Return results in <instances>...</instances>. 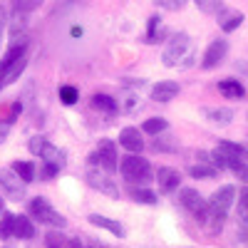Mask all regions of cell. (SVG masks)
Returning <instances> with one entry per match:
<instances>
[{
	"label": "cell",
	"instance_id": "1",
	"mask_svg": "<svg viewBox=\"0 0 248 248\" xmlns=\"http://www.w3.org/2000/svg\"><path fill=\"white\" fill-rule=\"evenodd\" d=\"M119 171L124 176V181H129L134 186H144V184H149L154 179L152 174V164L139 156V154H129V156H124L122 164H119Z\"/></svg>",
	"mask_w": 248,
	"mask_h": 248
},
{
	"label": "cell",
	"instance_id": "2",
	"mask_svg": "<svg viewBox=\"0 0 248 248\" xmlns=\"http://www.w3.org/2000/svg\"><path fill=\"white\" fill-rule=\"evenodd\" d=\"M233 201H236V189L233 186H221V189L211 196V201H209V218L214 221L216 231L221 229V223H223L226 214H229V209L233 206Z\"/></svg>",
	"mask_w": 248,
	"mask_h": 248
},
{
	"label": "cell",
	"instance_id": "3",
	"mask_svg": "<svg viewBox=\"0 0 248 248\" xmlns=\"http://www.w3.org/2000/svg\"><path fill=\"white\" fill-rule=\"evenodd\" d=\"M28 211H30V216H32L35 221L45 223V226H52V229H65V226H67L65 216H60L52 206H50V201L43 199V196H35V199L30 201V206H28Z\"/></svg>",
	"mask_w": 248,
	"mask_h": 248
},
{
	"label": "cell",
	"instance_id": "4",
	"mask_svg": "<svg viewBox=\"0 0 248 248\" xmlns=\"http://www.w3.org/2000/svg\"><path fill=\"white\" fill-rule=\"evenodd\" d=\"M90 161H92V164H99V167L105 169L107 174L117 171V164H119V159H117L114 141H112V139H102V141L97 144V149L90 154Z\"/></svg>",
	"mask_w": 248,
	"mask_h": 248
},
{
	"label": "cell",
	"instance_id": "5",
	"mask_svg": "<svg viewBox=\"0 0 248 248\" xmlns=\"http://www.w3.org/2000/svg\"><path fill=\"white\" fill-rule=\"evenodd\" d=\"M186 52H189V35L186 32H176L169 37L167 47H164V65H179V62L186 57Z\"/></svg>",
	"mask_w": 248,
	"mask_h": 248
},
{
	"label": "cell",
	"instance_id": "6",
	"mask_svg": "<svg viewBox=\"0 0 248 248\" xmlns=\"http://www.w3.org/2000/svg\"><path fill=\"white\" fill-rule=\"evenodd\" d=\"M25 181L20 179L13 169H0V191L10 201H23L25 199Z\"/></svg>",
	"mask_w": 248,
	"mask_h": 248
},
{
	"label": "cell",
	"instance_id": "7",
	"mask_svg": "<svg viewBox=\"0 0 248 248\" xmlns=\"http://www.w3.org/2000/svg\"><path fill=\"white\" fill-rule=\"evenodd\" d=\"M179 203L184 206L186 211H191L199 221H206V218H209V206H206V201L201 199V194H199L196 189H181Z\"/></svg>",
	"mask_w": 248,
	"mask_h": 248
},
{
	"label": "cell",
	"instance_id": "8",
	"mask_svg": "<svg viewBox=\"0 0 248 248\" xmlns=\"http://www.w3.org/2000/svg\"><path fill=\"white\" fill-rule=\"evenodd\" d=\"M226 52H229V43H226V40H214V43L209 45V50L203 52L201 67H203V70H214V67H218L221 62H223V57H226Z\"/></svg>",
	"mask_w": 248,
	"mask_h": 248
},
{
	"label": "cell",
	"instance_id": "9",
	"mask_svg": "<svg viewBox=\"0 0 248 248\" xmlns=\"http://www.w3.org/2000/svg\"><path fill=\"white\" fill-rule=\"evenodd\" d=\"M87 184L92 186V189H97V191H102V194H107V196H112V199H117L119 196V189H117V184L109 179V174L107 171H87Z\"/></svg>",
	"mask_w": 248,
	"mask_h": 248
},
{
	"label": "cell",
	"instance_id": "10",
	"mask_svg": "<svg viewBox=\"0 0 248 248\" xmlns=\"http://www.w3.org/2000/svg\"><path fill=\"white\" fill-rule=\"evenodd\" d=\"M37 156L45 161V171H47V176H55V174L60 171V167H62V154H60L57 147H52L50 141L43 144V149L37 152Z\"/></svg>",
	"mask_w": 248,
	"mask_h": 248
},
{
	"label": "cell",
	"instance_id": "11",
	"mask_svg": "<svg viewBox=\"0 0 248 248\" xmlns=\"http://www.w3.org/2000/svg\"><path fill=\"white\" fill-rule=\"evenodd\" d=\"M119 144L124 149H127L129 154H139L144 152V139H141V132L137 127H124L122 134H119Z\"/></svg>",
	"mask_w": 248,
	"mask_h": 248
},
{
	"label": "cell",
	"instance_id": "12",
	"mask_svg": "<svg viewBox=\"0 0 248 248\" xmlns=\"http://www.w3.org/2000/svg\"><path fill=\"white\" fill-rule=\"evenodd\" d=\"M28 52V37H15V43L10 45V50L3 55V60H0V75H5V70L13 65V62H17L20 57H23Z\"/></svg>",
	"mask_w": 248,
	"mask_h": 248
},
{
	"label": "cell",
	"instance_id": "13",
	"mask_svg": "<svg viewBox=\"0 0 248 248\" xmlns=\"http://www.w3.org/2000/svg\"><path fill=\"white\" fill-rule=\"evenodd\" d=\"M156 181H159V189L161 191H174L179 189V184H181V174L171 167H159L156 169Z\"/></svg>",
	"mask_w": 248,
	"mask_h": 248
},
{
	"label": "cell",
	"instance_id": "14",
	"mask_svg": "<svg viewBox=\"0 0 248 248\" xmlns=\"http://www.w3.org/2000/svg\"><path fill=\"white\" fill-rule=\"evenodd\" d=\"M179 92H181L179 82H174V79H164V82H159V85H154V90H152V99H154V102H171Z\"/></svg>",
	"mask_w": 248,
	"mask_h": 248
},
{
	"label": "cell",
	"instance_id": "15",
	"mask_svg": "<svg viewBox=\"0 0 248 248\" xmlns=\"http://www.w3.org/2000/svg\"><path fill=\"white\" fill-rule=\"evenodd\" d=\"M92 226H97V229H102V231H109L112 236H119V238H124L127 236V231H124V226L119 223V221H114V218H107V216H99V214H90V218H87Z\"/></svg>",
	"mask_w": 248,
	"mask_h": 248
},
{
	"label": "cell",
	"instance_id": "16",
	"mask_svg": "<svg viewBox=\"0 0 248 248\" xmlns=\"http://www.w3.org/2000/svg\"><path fill=\"white\" fill-rule=\"evenodd\" d=\"M218 92L223 94V97H229V99H243L246 97V87L241 85L238 79H221L218 82Z\"/></svg>",
	"mask_w": 248,
	"mask_h": 248
},
{
	"label": "cell",
	"instance_id": "17",
	"mask_svg": "<svg viewBox=\"0 0 248 248\" xmlns=\"http://www.w3.org/2000/svg\"><path fill=\"white\" fill-rule=\"evenodd\" d=\"M218 152L229 159V164L231 161H246L248 159V152L241 147V144H236V141H221L218 144Z\"/></svg>",
	"mask_w": 248,
	"mask_h": 248
},
{
	"label": "cell",
	"instance_id": "18",
	"mask_svg": "<svg viewBox=\"0 0 248 248\" xmlns=\"http://www.w3.org/2000/svg\"><path fill=\"white\" fill-rule=\"evenodd\" d=\"M13 236H17V238H32L35 236V226H32V221L28 218V216H15V221H13Z\"/></svg>",
	"mask_w": 248,
	"mask_h": 248
},
{
	"label": "cell",
	"instance_id": "19",
	"mask_svg": "<svg viewBox=\"0 0 248 248\" xmlns=\"http://www.w3.org/2000/svg\"><path fill=\"white\" fill-rule=\"evenodd\" d=\"M218 17H221L223 32H231L243 23V13H236V10H218Z\"/></svg>",
	"mask_w": 248,
	"mask_h": 248
},
{
	"label": "cell",
	"instance_id": "20",
	"mask_svg": "<svg viewBox=\"0 0 248 248\" xmlns=\"http://www.w3.org/2000/svg\"><path fill=\"white\" fill-rule=\"evenodd\" d=\"M129 199L137 201V203H147V206H154L156 203V194L147 186H132L129 189Z\"/></svg>",
	"mask_w": 248,
	"mask_h": 248
},
{
	"label": "cell",
	"instance_id": "21",
	"mask_svg": "<svg viewBox=\"0 0 248 248\" xmlns=\"http://www.w3.org/2000/svg\"><path fill=\"white\" fill-rule=\"evenodd\" d=\"M25 65H28V57L23 55L17 62H13V65L5 70V75H0V85H13V82L20 77V72L25 70Z\"/></svg>",
	"mask_w": 248,
	"mask_h": 248
},
{
	"label": "cell",
	"instance_id": "22",
	"mask_svg": "<svg viewBox=\"0 0 248 248\" xmlns=\"http://www.w3.org/2000/svg\"><path fill=\"white\" fill-rule=\"evenodd\" d=\"M167 129H169V122L161 119V117H152V119H147V122L141 124V132H147L152 137H159V134H164Z\"/></svg>",
	"mask_w": 248,
	"mask_h": 248
},
{
	"label": "cell",
	"instance_id": "23",
	"mask_svg": "<svg viewBox=\"0 0 248 248\" xmlns=\"http://www.w3.org/2000/svg\"><path fill=\"white\" fill-rule=\"evenodd\" d=\"M13 171L23 179L25 184H30V181H35V164H30V161H13Z\"/></svg>",
	"mask_w": 248,
	"mask_h": 248
},
{
	"label": "cell",
	"instance_id": "24",
	"mask_svg": "<svg viewBox=\"0 0 248 248\" xmlns=\"http://www.w3.org/2000/svg\"><path fill=\"white\" fill-rule=\"evenodd\" d=\"M92 107L99 112H117V99L109 94H94L92 97Z\"/></svg>",
	"mask_w": 248,
	"mask_h": 248
},
{
	"label": "cell",
	"instance_id": "25",
	"mask_svg": "<svg viewBox=\"0 0 248 248\" xmlns=\"http://www.w3.org/2000/svg\"><path fill=\"white\" fill-rule=\"evenodd\" d=\"M77 99H79V92L72 85H62L60 87V102H62V105L72 107V105H77Z\"/></svg>",
	"mask_w": 248,
	"mask_h": 248
},
{
	"label": "cell",
	"instance_id": "26",
	"mask_svg": "<svg viewBox=\"0 0 248 248\" xmlns=\"http://www.w3.org/2000/svg\"><path fill=\"white\" fill-rule=\"evenodd\" d=\"M238 218H241V223L248 229V189H243V191L238 194Z\"/></svg>",
	"mask_w": 248,
	"mask_h": 248
},
{
	"label": "cell",
	"instance_id": "27",
	"mask_svg": "<svg viewBox=\"0 0 248 248\" xmlns=\"http://www.w3.org/2000/svg\"><path fill=\"white\" fill-rule=\"evenodd\" d=\"M13 221H15V216L8 214V211L0 216V238H3V241L13 236Z\"/></svg>",
	"mask_w": 248,
	"mask_h": 248
},
{
	"label": "cell",
	"instance_id": "28",
	"mask_svg": "<svg viewBox=\"0 0 248 248\" xmlns=\"http://www.w3.org/2000/svg\"><path fill=\"white\" fill-rule=\"evenodd\" d=\"M147 32H149V35L144 37L147 43H156V40H161V20H159L156 15L149 20V30H147Z\"/></svg>",
	"mask_w": 248,
	"mask_h": 248
},
{
	"label": "cell",
	"instance_id": "29",
	"mask_svg": "<svg viewBox=\"0 0 248 248\" xmlns=\"http://www.w3.org/2000/svg\"><path fill=\"white\" fill-rule=\"evenodd\" d=\"M45 248H67L62 231H47V236H45Z\"/></svg>",
	"mask_w": 248,
	"mask_h": 248
},
{
	"label": "cell",
	"instance_id": "30",
	"mask_svg": "<svg viewBox=\"0 0 248 248\" xmlns=\"http://www.w3.org/2000/svg\"><path fill=\"white\" fill-rule=\"evenodd\" d=\"M206 114H209V119H211V122H218V124H229V122L233 119L231 109H209Z\"/></svg>",
	"mask_w": 248,
	"mask_h": 248
},
{
	"label": "cell",
	"instance_id": "31",
	"mask_svg": "<svg viewBox=\"0 0 248 248\" xmlns=\"http://www.w3.org/2000/svg\"><path fill=\"white\" fill-rule=\"evenodd\" d=\"M229 169L238 176V181L248 184V164H246V161H231V164H229Z\"/></svg>",
	"mask_w": 248,
	"mask_h": 248
},
{
	"label": "cell",
	"instance_id": "32",
	"mask_svg": "<svg viewBox=\"0 0 248 248\" xmlns=\"http://www.w3.org/2000/svg\"><path fill=\"white\" fill-rule=\"evenodd\" d=\"M214 174H216V171H214L211 167H194V169H191V176H194V179H211Z\"/></svg>",
	"mask_w": 248,
	"mask_h": 248
},
{
	"label": "cell",
	"instance_id": "33",
	"mask_svg": "<svg viewBox=\"0 0 248 248\" xmlns=\"http://www.w3.org/2000/svg\"><path fill=\"white\" fill-rule=\"evenodd\" d=\"M196 3H199L201 10H206V13H218V10H221L218 0H196Z\"/></svg>",
	"mask_w": 248,
	"mask_h": 248
},
{
	"label": "cell",
	"instance_id": "34",
	"mask_svg": "<svg viewBox=\"0 0 248 248\" xmlns=\"http://www.w3.org/2000/svg\"><path fill=\"white\" fill-rule=\"evenodd\" d=\"M209 159L214 161V167H218V169H226V167H229V159H226V156H223V154H221L218 149H216V152H214V154H211Z\"/></svg>",
	"mask_w": 248,
	"mask_h": 248
},
{
	"label": "cell",
	"instance_id": "35",
	"mask_svg": "<svg viewBox=\"0 0 248 248\" xmlns=\"http://www.w3.org/2000/svg\"><path fill=\"white\" fill-rule=\"evenodd\" d=\"M5 25H8V8H5L3 0H0V37L5 32Z\"/></svg>",
	"mask_w": 248,
	"mask_h": 248
},
{
	"label": "cell",
	"instance_id": "36",
	"mask_svg": "<svg viewBox=\"0 0 248 248\" xmlns=\"http://www.w3.org/2000/svg\"><path fill=\"white\" fill-rule=\"evenodd\" d=\"M20 112H23V105H20V102H15V105L10 107V114H8V119H5V122H10V124H13V122L17 119V114H20Z\"/></svg>",
	"mask_w": 248,
	"mask_h": 248
},
{
	"label": "cell",
	"instance_id": "37",
	"mask_svg": "<svg viewBox=\"0 0 248 248\" xmlns=\"http://www.w3.org/2000/svg\"><path fill=\"white\" fill-rule=\"evenodd\" d=\"M156 3H159V5H164V8H171V10H174V8H181V5L186 3V0H156Z\"/></svg>",
	"mask_w": 248,
	"mask_h": 248
},
{
	"label": "cell",
	"instance_id": "38",
	"mask_svg": "<svg viewBox=\"0 0 248 248\" xmlns=\"http://www.w3.org/2000/svg\"><path fill=\"white\" fill-rule=\"evenodd\" d=\"M8 132H10V122L0 119V144H3V141L8 139Z\"/></svg>",
	"mask_w": 248,
	"mask_h": 248
},
{
	"label": "cell",
	"instance_id": "39",
	"mask_svg": "<svg viewBox=\"0 0 248 248\" xmlns=\"http://www.w3.org/2000/svg\"><path fill=\"white\" fill-rule=\"evenodd\" d=\"M67 248H85V243H82L79 238H70L67 241Z\"/></svg>",
	"mask_w": 248,
	"mask_h": 248
},
{
	"label": "cell",
	"instance_id": "40",
	"mask_svg": "<svg viewBox=\"0 0 248 248\" xmlns=\"http://www.w3.org/2000/svg\"><path fill=\"white\" fill-rule=\"evenodd\" d=\"M43 5V0H28V8H30V13L35 10V8H40Z\"/></svg>",
	"mask_w": 248,
	"mask_h": 248
},
{
	"label": "cell",
	"instance_id": "41",
	"mask_svg": "<svg viewBox=\"0 0 248 248\" xmlns=\"http://www.w3.org/2000/svg\"><path fill=\"white\" fill-rule=\"evenodd\" d=\"M82 35V28H72V37H79Z\"/></svg>",
	"mask_w": 248,
	"mask_h": 248
},
{
	"label": "cell",
	"instance_id": "42",
	"mask_svg": "<svg viewBox=\"0 0 248 248\" xmlns=\"http://www.w3.org/2000/svg\"><path fill=\"white\" fill-rule=\"evenodd\" d=\"M5 214V209H3V196H0V216Z\"/></svg>",
	"mask_w": 248,
	"mask_h": 248
},
{
	"label": "cell",
	"instance_id": "43",
	"mask_svg": "<svg viewBox=\"0 0 248 248\" xmlns=\"http://www.w3.org/2000/svg\"><path fill=\"white\" fill-rule=\"evenodd\" d=\"M85 248H87V246H85ZM92 248H94V246H92Z\"/></svg>",
	"mask_w": 248,
	"mask_h": 248
},
{
	"label": "cell",
	"instance_id": "44",
	"mask_svg": "<svg viewBox=\"0 0 248 248\" xmlns=\"http://www.w3.org/2000/svg\"><path fill=\"white\" fill-rule=\"evenodd\" d=\"M0 87H3V85H0Z\"/></svg>",
	"mask_w": 248,
	"mask_h": 248
}]
</instances>
